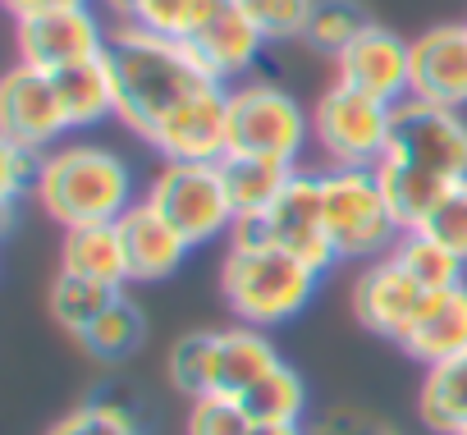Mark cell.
<instances>
[{
  "mask_svg": "<svg viewBox=\"0 0 467 435\" xmlns=\"http://www.w3.org/2000/svg\"><path fill=\"white\" fill-rule=\"evenodd\" d=\"M183 47H188V56H192L215 83L234 88V83H244V78L257 69V60H262V51H266L271 42H266V33L257 28V19L248 15V5L215 0L211 15L188 33Z\"/></svg>",
  "mask_w": 467,
  "mask_h": 435,
  "instance_id": "4fadbf2b",
  "label": "cell"
},
{
  "mask_svg": "<svg viewBox=\"0 0 467 435\" xmlns=\"http://www.w3.org/2000/svg\"><path fill=\"white\" fill-rule=\"evenodd\" d=\"M330 65H335L339 83H348V88H358V92H367L385 106H399L412 92V37H399L385 24H371Z\"/></svg>",
  "mask_w": 467,
  "mask_h": 435,
  "instance_id": "9a60e30c",
  "label": "cell"
},
{
  "mask_svg": "<svg viewBox=\"0 0 467 435\" xmlns=\"http://www.w3.org/2000/svg\"><path fill=\"white\" fill-rule=\"evenodd\" d=\"M74 5H97V0H5V10H10L15 19L51 15V10H74Z\"/></svg>",
  "mask_w": 467,
  "mask_h": 435,
  "instance_id": "e575fe53",
  "label": "cell"
},
{
  "mask_svg": "<svg viewBox=\"0 0 467 435\" xmlns=\"http://www.w3.org/2000/svg\"><path fill=\"white\" fill-rule=\"evenodd\" d=\"M110 69H115V92H119V124L151 142V133L183 110L197 92H206L215 78L188 56L183 42L156 37L138 24L110 28Z\"/></svg>",
  "mask_w": 467,
  "mask_h": 435,
  "instance_id": "7a4b0ae2",
  "label": "cell"
},
{
  "mask_svg": "<svg viewBox=\"0 0 467 435\" xmlns=\"http://www.w3.org/2000/svg\"><path fill=\"white\" fill-rule=\"evenodd\" d=\"M142 339H147V316H142V307H138L129 294H119V298L78 335L83 353H92L97 362H124V357H133V353L142 348Z\"/></svg>",
  "mask_w": 467,
  "mask_h": 435,
  "instance_id": "cb8c5ba5",
  "label": "cell"
},
{
  "mask_svg": "<svg viewBox=\"0 0 467 435\" xmlns=\"http://www.w3.org/2000/svg\"><path fill=\"white\" fill-rule=\"evenodd\" d=\"M321 211L326 234L339 262H376L385 257L403 230L394 221V206L371 165H330L321 170Z\"/></svg>",
  "mask_w": 467,
  "mask_h": 435,
  "instance_id": "8992f818",
  "label": "cell"
},
{
  "mask_svg": "<svg viewBox=\"0 0 467 435\" xmlns=\"http://www.w3.org/2000/svg\"><path fill=\"white\" fill-rule=\"evenodd\" d=\"M417 412H421V426L431 435H458V430H467V353L453 357V362H444V367H431L421 376Z\"/></svg>",
  "mask_w": 467,
  "mask_h": 435,
  "instance_id": "7402d4cb",
  "label": "cell"
},
{
  "mask_svg": "<svg viewBox=\"0 0 467 435\" xmlns=\"http://www.w3.org/2000/svg\"><path fill=\"white\" fill-rule=\"evenodd\" d=\"M69 119L60 110L56 83L51 74L33 69V65H15L0 78V138L33 147V151H51L69 138Z\"/></svg>",
  "mask_w": 467,
  "mask_h": 435,
  "instance_id": "5bb4252c",
  "label": "cell"
},
{
  "mask_svg": "<svg viewBox=\"0 0 467 435\" xmlns=\"http://www.w3.org/2000/svg\"><path fill=\"white\" fill-rule=\"evenodd\" d=\"M462 24H467V19H462Z\"/></svg>",
  "mask_w": 467,
  "mask_h": 435,
  "instance_id": "ab89813d",
  "label": "cell"
},
{
  "mask_svg": "<svg viewBox=\"0 0 467 435\" xmlns=\"http://www.w3.org/2000/svg\"><path fill=\"white\" fill-rule=\"evenodd\" d=\"M215 165H220L224 192L234 202V215L266 211L285 192V183L294 179V170H298V165H280V161H262V156H239V151H224Z\"/></svg>",
  "mask_w": 467,
  "mask_h": 435,
  "instance_id": "44dd1931",
  "label": "cell"
},
{
  "mask_svg": "<svg viewBox=\"0 0 467 435\" xmlns=\"http://www.w3.org/2000/svg\"><path fill=\"white\" fill-rule=\"evenodd\" d=\"M399 348L426 371L462 357L467 353V280L431 294L421 316L412 321V330L399 339Z\"/></svg>",
  "mask_w": 467,
  "mask_h": 435,
  "instance_id": "ac0fdd59",
  "label": "cell"
},
{
  "mask_svg": "<svg viewBox=\"0 0 467 435\" xmlns=\"http://www.w3.org/2000/svg\"><path fill=\"white\" fill-rule=\"evenodd\" d=\"M394 124V106L330 78V88L312 101V142L330 165H376L385 156Z\"/></svg>",
  "mask_w": 467,
  "mask_h": 435,
  "instance_id": "30bf717a",
  "label": "cell"
},
{
  "mask_svg": "<svg viewBox=\"0 0 467 435\" xmlns=\"http://www.w3.org/2000/svg\"><path fill=\"white\" fill-rule=\"evenodd\" d=\"M421 230H426L435 243H444L458 262H467V179L453 183V188L440 197V206L426 215Z\"/></svg>",
  "mask_w": 467,
  "mask_h": 435,
  "instance_id": "1f68e13d",
  "label": "cell"
},
{
  "mask_svg": "<svg viewBox=\"0 0 467 435\" xmlns=\"http://www.w3.org/2000/svg\"><path fill=\"white\" fill-rule=\"evenodd\" d=\"M285 357L266 330L234 326V330H192L170 348V385L183 399H239Z\"/></svg>",
  "mask_w": 467,
  "mask_h": 435,
  "instance_id": "5b68a950",
  "label": "cell"
},
{
  "mask_svg": "<svg viewBox=\"0 0 467 435\" xmlns=\"http://www.w3.org/2000/svg\"><path fill=\"white\" fill-rule=\"evenodd\" d=\"M119 294H124V289H115V285H101V280H83V275L60 271V275L51 280V316H56L60 330H69V335L78 339Z\"/></svg>",
  "mask_w": 467,
  "mask_h": 435,
  "instance_id": "d4e9b609",
  "label": "cell"
},
{
  "mask_svg": "<svg viewBox=\"0 0 467 435\" xmlns=\"http://www.w3.org/2000/svg\"><path fill=\"white\" fill-rule=\"evenodd\" d=\"M371 170L394 206L399 230H421L440 197L467 179V115L417 97L399 101L385 156Z\"/></svg>",
  "mask_w": 467,
  "mask_h": 435,
  "instance_id": "6da1fadb",
  "label": "cell"
},
{
  "mask_svg": "<svg viewBox=\"0 0 467 435\" xmlns=\"http://www.w3.org/2000/svg\"><path fill=\"white\" fill-rule=\"evenodd\" d=\"M215 0H138L133 5V24L156 33V37H174L188 42V33L211 15Z\"/></svg>",
  "mask_w": 467,
  "mask_h": 435,
  "instance_id": "83f0119b",
  "label": "cell"
},
{
  "mask_svg": "<svg viewBox=\"0 0 467 435\" xmlns=\"http://www.w3.org/2000/svg\"><path fill=\"white\" fill-rule=\"evenodd\" d=\"M51 83H56L60 110H65V119H69L74 133L97 129V124H106V119L119 115V92H115L110 56H97V60L69 65V69L51 74Z\"/></svg>",
  "mask_w": 467,
  "mask_h": 435,
  "instance_id": "d6986e66",
  "label": "cell"
},
{
  "mask_svg": "<svg viewBox=\"0 0 467 435\" xmlns=\"http://www.w3.org/2000/svg\"><path fill=\"white\" fill-rule=\"evenodd\" d=\"M229 5H248V0H229Z\"/></svg>",
  "mask_w": 467,
  "mask_h": 435,
  "instance_id": "74e56055",
  "label": "cell"
},
{
  "mask_svg": "<svg viewBox=\"0 0 467 435\" xmlns=\"http://www.w3.org/2000/svg\"><path fill=\"white\" fill-rule=\"evenodd\" d=\"M42 156L47 151H33V147H19V142L0 138V197H5V206H19V197L37 188Z\"/></svg>",
  "mask_w": 467,
  "mask_h": 435,
  "instance_id": "d6a6232c",
  "label": "cell"
},
{
  "mask_svg": "<svg viewBox=\"0 0 467 435\" xmlns=\"http://www.w3.org/2000/svg\"><path fill=\"white\" fill-rule=\"evenodd\" d=\"M431 294H440V289H449V285H458V280H467V262H458L444 243H435L426 230H408L394 248H389Z\"/></svg>",
  "mask_w": 467,
  "mask_h": 435,
  "instance_id": "4316f807",
  "label": "cell"
},
{
  "mask_svg": "<svg viewBox=\"0 0 467 435\" xmlns=\"http://www.w3.org/2000/svg\"><path fill=\"white\" fill-rule=\"evenodd\" d=\"M408 97L444 110H467V24H435L412 37Z\"/></svg>",
  "mask_w": 467,
  "mask_h": 435,
  "instance_id": "2e32d148",
  "label": "cell"
},
{
  "mask_svg": "<svg viewBox=\"0 0 467 435\" xmlns=\"http://www.w3.org/2000/svg\"><path fill=\"white\" fill-rule=\"evenodd\" d=\"M115 225H119V243H124V262H129V285H161L192 253L188 239L165 221L147 197H138Z\"/></svg>",
  "mask_w": 467,
  "mask_h": 435,
  "instance_id": "e0dca14e",
  "label": "cell"
},
{
  "mask_svg": "<svg viewBox=\"0 0 467 435\" xmlns=\"http://www.w3.org/2000/svg\"><path fill=\"white\" fill-rule=\"evenodd\" d=\"M142 197L188 239V248H206L215 239H229L234 221H239L215 161H165L147 179Z\"/></svg>",
  "mask_w": 467,
  "mask_h": 435,
  "instance_id": "9c48e42d",
  "label": "cell"
},
{
  "mask_svg": "<svg viewBox=\"0 0 467 435\" xmlns=\"http://www.w3.org/2000/svg\"><path fill=\"white\" fill-rule=\"evenodd\" d=\"M371 24H376V19L358 5V0H317V15H312L303 42H307L317 56L335 60V56H344Z\"/></svg>",
  "mask_w": 467,
  "mask_h": 435,
  "instance_id": "484cf974",
  "label": "cell"
},
{
  "mask_svg": "<svg viewBox=\"0 0 467 435\" xmlns=\"http://www.w3.org/2000/svg\"><path fill=\"white\" fill-rule=\"evenodd\" d=\"M317 285H321V271L285 248L224 243L220 298L239 326L275 330V326L294 321L317 298Z\"/></svg>",
  "mask_w": 467,
  "mask_h": 435,
  "instance_id": "277c9868",
  "label": "cell"
},
{
  "mask_svg": "<svg viewBox=\"0 0 467 435\" xmlns=\"http://www.w3.org/2000/svg\"><path fill=\"white\" fill-rule=\"evenodd\" d=\"M426 298H431V289L394 253L367 262L358 271V280H353V316H358V326L380 335V339H394V344L412 330V321L421 316Z\"/></svg>",
  "mask_w": 467,
  "mask_h": 435,
  "instance_id": "7c38bea8",
  "label": "cell"
},
{
  "mask_svg": "<svg viewBox=\"0 0 467 435\" xmlns=\"http://www.w3.org/2000/svg\"><path fill=\"white\" fill-rule=\"evenodd\" d=\"M47 435H142V426H138V417H133L124 403L88 399V403H78L74 412H65Z\"/></svg>",
  "mask_w": 467,
  "mask_h": 435,
  "instance_id": "f1b7e54d",
  "label": "cell"
},
{
  "mask_svg": "<svg viewBox=\"0 0 467 435\" xmlns=\"http://www.w3.org/2000/svg\"><path fill=\"white\" fill-rule=\"evenodd\" d=\"M138 197L142 192L133 165L110 142L97 138H78V142L65 138L60 147H51L42 156V174L33 188V202L60 230L115 225Z\"/></svg>",
  "mask_w": 467,
  "mask_h": 435,
  "instance_id": "3957f363",
  "label": "cell"
},
{
  "mask_svg": "<svg viewBox=\"0 0 467 435\" xmlns=\"http://www.w3.org/2000/svg\"><path fill=\"white\" fill-rule=\"evenodd\" d=\"M239 408L253 417V426H280V421H307V380L298 367L280 362L266 371L253 389L239 394Z\"/></svg>",
  "mask_w": 467,
  "mask_h": 435,
  "instance_id": "603a6c76",
  "label": "cell"
},
{
  "mask_svg": "<svg viewBox=\"0 0 467 435\" xmlns=\"http://www.w3.org/2000/svg\"><path fill=\"white\" fill-rule=\"evenodd\" d=\"M248 15L266 33V42H303L317 0H248Z\"/></svg>",
  "mask_w": 467,
  "mask_h": 435,
  "instance_id": "f546056e",
  "label": "cell"
},
{
  "mask_svg": "<svg viewBox=\"0 0 467 435\" xmlns=\"http://www.w3.org/2000/svg\"><path fill=\"white\" fill-rule=\"evenodd\" d=\"M253 435H307V421H280V426H253Z\"/></svg>",
  "mask_w": 467,
  "mask_h": 435,
  "instance_id": "8d00e7d4",
  "label": "cell"
},
{
  "mask_svg": "<svg viewBox=\"0 0 467 435\" xmlns=\"http://www.w3.org/2000/svg\"><path fill=\"white\" fill-rule=\"evenodd\" d=\"M15 47H19V65L60 74L69 65H83V60H97L110 51V19L97 5L15 19Z\"/></svg>",
  "mask_w": 467,
  "mask_h": 435,
  "instance_id": "8fae6325",
  "label": "cell"
},
{
  "mask_svg": "<svg viewBox=\"0 0 467 435\" xmlns=\"http://www.w3.org/2000/svg\"><path fill=\"white\" fill-rule=\"evenodd\" d=\"M183 435H253V417L239 408V399H192Z\"/></svg>",
  "mask_w": 467,
  "mask_h": 435,
  "instance_id": "4dcf8cb0",
  "label": "cell"
},
{
  "mask_svg": "<svg viewBox=\"0 0 467 435\" xmlns=\"http://www.w3.org/2000/svg\"><path fill=\"white\" fill-rule=\"evenodd\" d=\"M307 142L312 110H303L294 92L271 78H244L229 88V151L298 165Z\"/></svg>",
  "mask_w": 467,
  "mask_h": 435,
  "instance_id": "52a82bcc",
  "label": "cell"
},
{
  "mask_svg": "<svg viewBox=\"0 0 467 435\" xmlns=\"http://www.w3.org/2000/svg\"><path fill=\"white\" fill-rule=\"evenodd\" d=\"M133 5H138V0H97V10L110 19V28H119V24H133Z\"/></svg>",
  "mask_w": 467,
  "mask_h": 435,
  "instance_id": "d590c367",
  "label": "cell"
},
{
  "mask_svg": "<svg viewBox=\"0 0 467 435\" xmlns=\"http://www.w3.org/2000/svg\"><path fill=\"white\" fill-rule=\"evenodd\" d=\"M224 243H253V248H285L294 257H303L307 266H317L321 275L339 262L335 243L326 234V211H321V174L312 170H294V179L285 183V192L257 211V215H239Z\"/></svg>",
  "mask_w": 467,
  "mask_h": 435,
  "instance_id": "ba28073f",
  "label": "cell"
},
{
  "mask_svg": "<svg viewBox=\"0 0 467 435\" xmlns=\"http://www.w3.org/2000/svg\"><path fill=\"white\" fill-rule=\"evenodd\" d=\"M60 271L83 275V280H101V285H115V289H129V262H124L119 225H83V230H65V243H60Z\"/></svg>",
  "mask_w": 467,
  "mask_h": 435,
  "instance_id": "ffe728a7",
  "label": "cell"
},
{
  "mask_svg": "<svg viewBox=\"0 0 467 435\" xmlns=\"http://www.w3.org/2000/svg\"><path fill=\"white\" fill-rule=\"evenodd\" d=\"M458 435H467V430H458Z\"/></svg>",
  "mask_w": 467,
  "mask_h": 435,
  "instance_id": "f35d334b",
  "label": "cell"
},
{
  "mask_svg": "<svg viewBox=\"0 0 467 435\" xmlns=\"http://www.w3.org/2000/svg\"><path fill=\"white\" fill-rule=\"evenodd\" d=\"M307 435H399V430H394L385 417L344 403V408H330V412L312 417V421H307Z\"/></svg>",
  "mask_w": 467,
  "mask_h": 435,
  "instance_id": "836d02e7",
  "label": "cell"
}]
</instances>
